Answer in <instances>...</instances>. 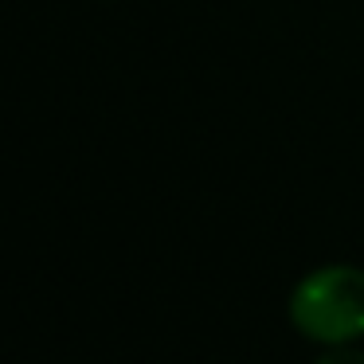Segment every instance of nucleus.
<instances>
[{"label": "nucleus", "instance_id": "1", "mask_svg": "<svg viewBox=\"0 0 364 364\" xmlns=\"http://www.w3.org/2000/svg\"><path fill=\"white\" fill-rule=\"evenodd\" d=\"M290 321L317 345H353L364 337V270L321 267L306 274L290 294Z\"/></svg>", "mask_w": 364, "mask_h": 364}, {"label": "nucleus", "instance_id": "2", "mask_svg": "<svg viewBox=\"0 0 364 364\" xmlns=\"http://www.w3.org/2000/svg\"><path fill=\"white\" fill-rule=\"evenodd\" d=\"M314 364H364V353L353 345H329Z\"/></svg>", "mask_w": 364, "mask_h": 364}]
</instances>
